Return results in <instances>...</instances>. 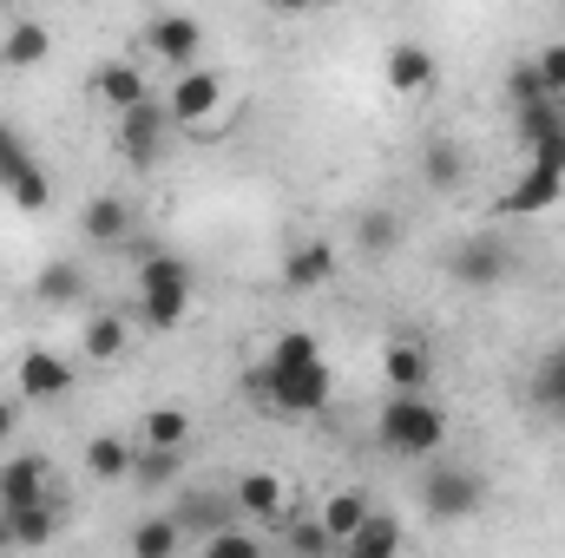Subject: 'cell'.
Returning a JSON list of instances; mask_svg holds the SVG:
<instances>
[{
  "mask_svg": "<svg viewBox=\"0 0 565 558\" xmlns=\"http://www.w3.org/2000/svg\"><path fill=\"white\" fill-rule=\"evenodd\" d=\"M375 440L395 460H434L447 447V408L427 401V388H388V401L375 415Z\"/></svg>",
  "mask_w": 565,
  "mask_h": 558,
  "instance_id": "cell-1",
  "label": "cell"
},
{
  "mask_svg": "<svg viewBox=\"0 0 565 558\" xmlns=\"http://www.w3.org/2000/svg\"><path fill=\"white\" fill-rule=\"evenodd\" d=\"M132 289H139V322L158 329V335H171V329L184 322V309H191L198 277H191V264H184L178 250H139Z\"/></svg>",
  "mask_w": 565,
  "mask_h": 558,
  "instance_id": "cell-2",
  "label": "cell"
},
{
  "mask_svg": "<svg viewBox=\"0 0 565 558\" xmlns=\"http://www.w3.org/2000/svg\"><path fill=\"white\" fill-rule=\"evenodd\" d=\"M250 395L264 401V415L309 420V415H322V408L335 401V375H329V362H322V355H316V362H296V368L264 362V368L250 375Z\"/></svg>",
  "mask_w": 565,
  "mask_h": 558,
  "instance_id": "cell-3",
  "label": "cell"
},
{
  "mask_svg": "<svg viewBox=\"0 0 565 558\" xmlns=\"http://www.w3.org/2000/svg\"><path fill=\"white\" fill-rule=\"evenodd\" d=\"M171 106L164 99H139V106H126V112H113V151L132 164V171H151L158 158H164V144H171Z\"/></svg>",
  "mask_w": 565,
  "mask_h": 558,
  "instance_id": "cell-4",
  "label": "cell"
},
{
  "mask_svg": "<svg viewBox=\"0 0 565 558\" xmlns=\"http://www.w3.org/2000/svg\"><path fill=\"white\" fill-rule=\"evenodd\" d=\"M224 93H231V79L211 73V66H184V73H171V93H164L171 126H178V132H211L217 112H224Z\"/></svg>",
  "mask_w": 565,
  "mask_h": 558,
  "instance_id": "cell-5",
  "label": "cell"
},
{
  "mask_svg": "<svg viewBox=\"0 0 565 558\" xmlns=\"http://www.w3.org/2000/svg\"><path fill=\"white\" fill-rule=\"evenodd\" d=\"M0 191H7L20 211H46V204H53V178L40 171V158L20 144L13 126H0Z\"/></svg>",
  "mask_w": 565,
  "mask_h": 558,
  "instance_id": "cell-6",
  "label": "cell"
},
{
  "mask_svg": "<svg viewBox=\"0 0 565 558\" xmlns=\"http://www.w3.org/2000/svg\"><path fill=\"white\" fill-rule=\"evenodd\" d=\"M422 500H427V513H434V519H473V513L487 506V486H480V473H473V466L440 460V466L422 480Z\"/></svg>",
  "mask_w": 565,
  "mask_h": 558,
  "instance_id": "cell-7",
  "label": "cell"
},
{
  "mask_svg": "<svg viewBox=\"0 0 565 558\" xmlns=\"http://www.w3.org/2000/svg\"><path fill=\"white\" fill-rule=\"evenodd\" d=\"M79 237H86L93 250H126V244H139V211H132V197H126V191H99V197H86V211H79Z\"/></svg>",
  "mask_w": 565,
  "mask_h": 558,
  "instance_id": "cell-8",
  "label": "cell"
},
{
  "mask_svg": "<svg viewBox=\"0 0 565 558\" xmlns=\"http://www.w3.org/2000/svg\"><path fill=\"white\" fill-rule=\"evenodd\" d=\"M565 197V164H553V158H526V171H520V184L493 204L500 217H540V211H553Z\"/></svg>",
  "mask_w": 565,
  "mask_h": 558,
  "instance_id": "cell-9",
  "label": "cell"
},
{
  "mask_svg": "<svg viewBox=\"0 0 565 558\" xmlns=\"http://www.w3.org/2000/svg\"><path fill=\"white\" fill-rule=\"evenodd\" d=\"M145 46H151L171 73H184V66H198V53H204V20H198V13H151V20H145Z\"/></svg>",
  "mask_w": 565,
  "mask_h": 558,
  "instance_id": "cell-10",
  "label": "cell"
},
{
  "mask_svg": "<svg viewBox=\"0 0 565 558\" xmlns=\"http://www.w3.org/2000/svg\"><path fill=\"white\" fill-rule=\"evenodd\" d=\"M46 500H60V493H53V473H46L40 453L0 460V513H26V506H46Z\"/></svg>",
  "mask_w": 565,
  "mask_h": 558,
  "instance_id": "cell-11",
  "label": "cell"
},
{
  "mask_svg": "<svg viewBox=\"0 0 565 558\" xmlns=\"http://www.w3.org/2000/svg\"><path fill=\"white\" fill-rule=\"evenodd\" d=\"M447 277L467 282V289H493V282L513 277V257H507V244H500V237H467V244H454Z\"/></svg>",
  "mask_w": 565,
  "mask_h": 558,
  "instance_id": "cell-12",
  "label": "cell"
},
{
  "mask_svg": "<svg viewBox=\"0 0 565 558\" xmlns=\"http://www.w3.org/2000/svg\"><path fill=\"white\" fill-rule=\"evenodd\" d=\"M13 382H20V401H60V395H73V362L53 348H20Z\"/></svg>",
  "mask_w": 565,
  "mask_h": 558,
  "instance_id": "cell-13",
  "label": "cell"
},
{
  "mask_svg": "<svg viewBox=\"0 0 565 558\" xmlns=\"http://www.w3.org/2000/svg\"><path fill=\"white\" fill-rule=\"evenodd\" d=\"M434 79H440V66H434L427 46H415V40H395V46H388L382 86H388L395 99H422V93H434Z\"/></svg>",
  "mask_w": 565,
  "mask_h": 558,
  "instance_id": "cell-14",
  "label": "cell"
},
{
  "mask_svg": "<svg viewBox=\"0 0 565 558\" xmlns=\"http://www.w3.org/2000/svg\"><path fill=\"white\" fill-rule=\"evenodd\" d=\"M231 506L244 513V519H257V526H282L289 519V486H282V473H244L237 486H231Z\"/></svg>",
  "mask_w": 565,
  "mask_h": 558,
  "instance_id": "cell-15",
  "label": "cell"
},
{
  "mask_svg": "<svg viewBox=\"0 0 565 558\" xmlns=\"http://www.w3.org/2000/svg\"><path fill=\"white\" fill-rule=\"evenodd\" d=\"M513 119H520V144H526V158H553V164H565V112H559V99L513 106Z\"/></svg>",
  "mask_w": 565,
  "mask_h": 558,
  "instance_id": "cell-16",
  "label": "cell"
},
{
  "mask_svg": "<svg viewBox=\"0 0 565 558\" xmlns=\"http://www.w3.org/2000/svg\"><path fill=\"white\" fill-rule=\"evenodd\" d=\"M402 546H408L402 519H395L388 506H369V519H362V526L349 533V546H342V552H349V558H395Z\"/></svg>",
  "mask_w": 565,
  "mask_h": 558,
  "instance_id": "cell-17",
  "label": "cell"
},
{
  "mask_svg": "<svg viewBox=\"0 0 565 558\" xmlns=\"http://www.w3.org/2000/svg\"><path fill=\"white\" fill-rule=\"evenodd\" d=\"M322 282H335V244H322V237H309V244H296L289 257H282V289H322Z\"/></svg>",
  "mask_w": 565,
  "mask_h": 558,
  "instance_id": "cell-18",
  "label": "cell"
},
{
  "mask_svg": "<svg viewBox=\"0 0 565 558\" xmlns=\"http://www.w3.org/2000/svg\"><path fill=\"white\" fill-rule=\"evenodd\" d=\"M93 99H99L106 112H126V106L151 99V86H145L139 66H126V60H106V66H93Z\"/></svg>",
  "mask_w": 565,
  "mask_h": 558,
  "instance_id": "cell-19",
  "label": "cell"
},
{
  "mask_svg": "<svg viewBox=\"0 0 565 558\" xmlns=\"http://www.w3.org/2000/svg\"><path fill=\"white\" fill-rule=\"evenodd\" d=\"M46 53H53V26H40V20H7V33H0V66L33 73Z\"/></svg>",
  "mask_w": 565,
  "mask_h": 558,
  "instance_id": "cell-20",
  "label": "cell"
},
{
  "mask_svg": "<svg viewBox=\"0 0 565 558\" xmlns=\"http://www.w3.org/2000/svg\"><path fill=\"white\" fill-rule=\"evenodd\" d=\"M427 375H434L427 342H415V335H395V342L382 348V382H388V388H427Z\"/></svg>",
  "mask_w": 565,
  "mask_h": 558,
  "instance_id": "cell-21",
  "label": "cell"
},
{
  "mask_svg": "<svg viewBox=\"0 0 565 558\" xmlns=\"http://www.w3.org/2000/svg\"><path fill=\"white\" fill-rule=\"evenodd\" d=\"M79 348H86V362H93V368H113V362H126V348H132V329H126V315H93V322H86V335H79Z\"/></svg>",
  "mask_w": 565,
  "mask_h": 558,
  "instance_id": "cell-22",
  "label": "cell"
},
{
  "mask_svg": "<svg viewBox=\"0 0 565 558\" xmlns=\"http://www.w3.org/2000/svg\"><path fill=\"white\" fill-rule=\"evenodd\" d=\"M132 453H139L132 440H119V433H93L79 460H86V473H93V480L119 486V480H132Z\"/></svg>",
  "mask_w": 565,
  "mask_h": 558,
  "instance_id": "cell-23",
  "label": "cell"
},
{
  "mask_svg": "<svg viewBox=\"0 0 565 558\" xmlns=\"http://www.w3.org/2000/svg\"><path fill=\"white\" fill-rule=\"evenodd\" d=\"M369 506H375V500H369V493H355V486H342V493H329V500H322V513H316V519H322V533L335 539V552H342V546H349V533L369 519Z\"/></svg>",
  "mask_w": 565,
  "mask_h": 558,
  "instance_id": "cell-24",
  "label": "cell"
},
{
  "mask_svg": "<svg viewBox=\"0 0 565 558\" xmlns=\"http://www.w3.org/2000/svg\"><path fill=\"white\" fill-rule=\"evenodd\" d=\"M33 296H40L46 309H66V302H79V296H86V270H79L73 257H53V264L33 277Z\"/></svg>",
  "mask_w": 565,
  "mask_h": 558,
  "instance_id": "cell-25",
  "label": "cell"
},
{
  "mask_svg": "<svg viewBox=\"0 0 565 558\" xmlns=\"http://www.w3.org/2000/svg\"><path fill=\"white\" fill-rule=\"evenodd\" d=\"M533 408H540L546 420H565V342L546 348L540 368H533Z\"/></svg>",
  "mask_w": 565,
  "mask_h": 558,
  "instance_id": "cell-26",
  "label": "cell"
},
{
  "mask_svg": "<svg viewBox=\"0 0 565 558\" xmlns=\"http://www.w3.org/2000/svg\"><path fill=\"white\" fill-rule=\"evenodd\" d=\"M355 250L362 257H395L402 250V217L395 211H362L355 217Z\"/></svg>",
  "mask_w": 565,
  "mask_h": 558,
  "instance_id": "cell-27",
  "label": "cell"
},
{
  "mask_svg": "<svg viewBox=\"0 0 565 558\" xmlns=\"http://www.w3.org/2000/svg\"><path fill=\"white\" fill-rule=\"evenodd\" d=\"M178 473H184V447H139V453H132V480H139L145 493L171 486Z\"/></svg>",
  "mask_w": 565,
  "mask_h": 558,
  "instance_id": "cell-28",
  "label": "cell"
},
{
  "mask_svg": "<svg viewBox=\"0 0 565 558\" xmlns=\"http://www.w3.org/2000/svg\"><path fill=\"white\" fill-rule=\"evenodd\" d=\"M178 546H184V526L178 519H139L132 539H126L132 558H178Z\"/></svg>",
  "mask_w": 565,
  "mask_h": 558,
  "instance_id": "cell-29",
  "label": "cell"
},
{
  "mask_svg": "<svg viewBox=\"0 0 565 558\" xmlns=\"http://www.w3.org/2000/svg\"><path fill=\"white\" fill-rule=\"evenodd\" d=\"M422 178L434 184V191H454L460 178H467V151L454 139H427V151H422Z\"/></svg>",
  "mask_w": 565,
  "mask_h": 558,
  "instance_id": "cell-30",
  "label": "cell"
},
{
  "mask_svg": "<svg viewBox=\"0 0 565 558\" xmlns=\"http://www.w3.org/2000/svg\"><path fill=\"white\" fill-rule=\"evenodd\" d=\"M139 447H191V415L184 408H151L139 420Z\"/></svg>",
  "mask_w": 565,
  "mask_h": 558,
  "instance_id": "cell-31",
  "label": "cell"
},
{
  "mask_svg": "<svg viewBox=\"0 0 565 558\" xmlns=\"http://www.w3.org/2000/svg\"><path fill=\"white\" fill-rule=\"evenodd\" d=\"M7 526H13V546H46L60 533V500L26 506V513H7Z\"/></svg>",
  "mask_w": 565,
  "mask_h": 558,
  "instance_id": "cell-32",
  "label": "cell"
},
{
  "mask_svg": "<svg viewBox=\"0 0 565 558\" xmlns=\"http://www.w3.org/2000/svg\"><path fill=\"white\" fill-rule=\"evenodd\" d=\"M282 552H335V539L322 533V519H282Z\"/></svg>",
  "mask_w": 565,
  "mask_h": 558,
  "instance_id": "cell-33",
  "label": "cell"
},
{
  "mask_svg": "<svg viewBox=\"0 0 565 558\" xmlns=\"http://www.w3.org/2000/svg\"><path fill=\"white\" fill-rule=\"evenodd\" d=\"M316 355H322V342H316L309 329H282L277 342H270V362H277V368H296V362H316Z\"/></svg>",
  "mask_w": 565,
  "mask_h": 558,
  "instance_id": "cell-34",
  "label": "cell"
},
{
  "mask_svg": "<svg viewBox=\"0 0 565 558\" xmlns=\"http://www.w3.org/2000/svg\"><path fill=\"white\" fill-rule=\"evenodd\" d=\"M204 552H211V558H257V552H264V539H257V533H244V526H224V533H211V539H204Z\"/></svg>",
  "mask_w": 565,
  "mask_h": 558,
  "instance_id": "cell-35",
  "label": "cell"
},
{
  "mask_svg": "<svg viewBox=\"0 0 565 558\" xmlns=\"http://www.w3.org/2000/svg\"><path fill=\"white\" fill-rule=\"evenodd\" d=\"M507 99H513V106H533V99H553V93L540 86V66H533V60H520V66L507 73Z\"/></svg>",
  "mask_w": 565,
  "mask_h": 558,
  "instance_id": "cell-36",
  "label": "cell"
},
{
  "mask_svg": "<svg viewBox=\"0 0 565 558\" xmlns=\"http://www.w3.org/2000/svg\"><path fill=\"white\" fill-rule=\"evenodd\" d=\"M533 66H540V86H546L553 99H565V40H553V46H546Z\"/></svg>",
  "mask_w": 565,
  "mask_h": 558,
  "instance_id": "cell-37",
  "label": "cell"
},
{
  "mask_svg": "<svg viewBox=\"0 0 565 558\" xmlns=\"http://www.w3.org/2000/svg\"><path fill=\"white\" fill-rule=\"evenodd\" d=\"M13 420H20V408H13V401H0V447L13 440Z\"/></svg>",
  "mask_w": 565,
  "mask_h": 558,
  "instance_id": "cell-38",
  "label": "cell"
},
{
  "mask_svg": "<svg viewBox=\"0 0 565 558\" xmlns=\"http://www.w3.org/2000/svg\"><path fill=\"white\" fill-rule=\"evenodd\" d=\"M270 13H316V0H270Z\"/></svg>",
  "mask_w": 565,
  "mask_h": 558,
  "instance_id": "cell-39",
  "label": "cell"
},
{
  "mask_svg": "<svg viewBox=\"0 0 565 558\" xmlns=\"http://www.w3.org/2000/svg\"><path fill=\"white\" fill-rule=\"evenodd\" d=\"M0 546H13V526H7V513H0Z\"/></svg>",
  "mask_w": 565,
  "mask_h": 558,
  "instance_id": "cell-40",
  "label": "cell"
},
{
  "mask_svg": "<svg viewBox=\"0 0 565 558\" xmlns=\"http://www.w3.org/2000/svg\"><path fill=\"white\" fill-rule=\"evenodd\" d=\"M0 26H7V0H0Z\"/></svg>",
  "mask_w": 565,
  "mask_h": 558,
  "instance_id": "cell-41",
  "label": "cell"
},
{
  "mask_svg": "<svg viewBox=\"0 0 565 558\" xmlns=\"http://www.w3.org/2000/svg\"><path fill=\"white\" fill-rule=\"evenodd\" d=\"M316 7H335V0H316Z\"/></svg>",
  "mask_w": 565,
  "mask_h": 558,
  "instance_id": "cell-42",
  "label": "cell"
}]
</instances>
